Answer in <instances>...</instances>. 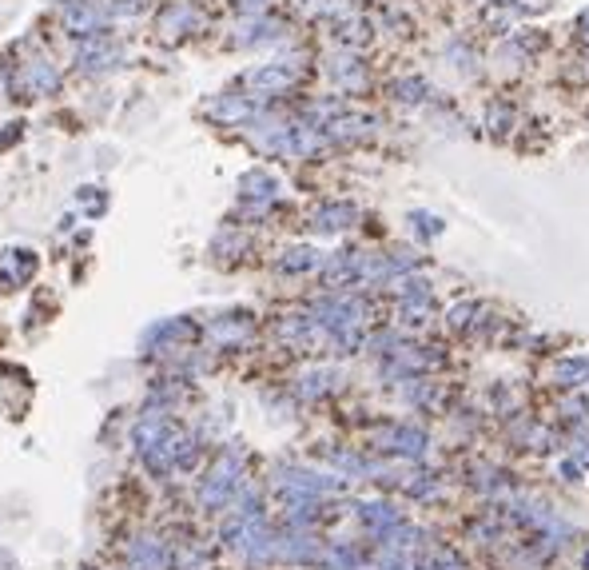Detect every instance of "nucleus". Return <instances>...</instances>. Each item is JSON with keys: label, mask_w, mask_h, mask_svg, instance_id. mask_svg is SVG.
I'll return each mask as SVG.
<instances>
[{"label": "nucleus", "mask_w": 589, "mask_h": 570, "mask_svg": "<svg viewBox=\"0 0 589 570\" xmlns=\"http://www.w3.org/2000/svg\"><path fill=\"white\" fill-rule=\"evenodd\" d=\"M28 84H32V92H48V89H56V73L44 65V60H32V65H28Z\"/></svg>", "instance_id": "obj_1"}]
</instances>
